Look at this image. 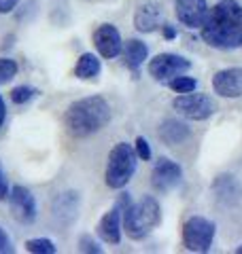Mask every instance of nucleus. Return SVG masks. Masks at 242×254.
Listing matches in <instances>:
<instances>
[{"mask_svg":"<svg viewBox=\"0 0 242 254\" xmlns=\"http://www.w3.org/2000/svg\"><path fill=\"white\" fill-rule=\"evenodd\" d=\"M202 38L206 45L221 51L242 47V4L238 0H221L206 15Z\"/></svg>","mask_w":242,"mask_h":254,"instance_id":"1","label":"nucleus"},{"mask_svg":"<svg viewBox=\"0 0 242 254\" xmlns=\"http://www.w3.org/2000/svg\"><path fill=\"white\" fill-rule=\"evenodd\" d=\"M113 117L111 104L102 95L81 98L66 108L64 113V127L72 138H90L102 131Z\"/></svg>","mask_w":242,"mask_h":254,"instance_id":"2","label":"nucleus"},{"mask_svg":"<svg viewBox=\"0 0 242 254\" xmlns=\"http://www.w3.org/2000/svg\"><path fill=\"white\" fill-rule=\"evenodd\" d=\"M161 222V208L155 197L144 195L136 203H130L123 210V229L127 237L142 240Z\"/></svg>","mask_w":242,"mask_h":254,"instance_id":"3","label":"nucleus"},{"mask_svg":"<svg viewBox=\"0 0 242 254\" xmlns=\"http://www.w3.org/2000/svg\"><path fill=\"white\" fill-rule=\"evenodd\" d=\"M136 165H138V153L132 144L127 142H119L113 146L109 153V163H107V187L111 189H123L127 182L132 180Z\"/></svg>","mask_w":242,"mask_h":254,"instance_id":"4","label":"nucleus"},{"mask_svg":"<svg viewBox=\"0 0 242 254\" xmlns=\"http://www.w3.org/2000/svg\"><path fill=\"white\" fill-rule=\"evenodd\" d=\"M217 233L215 222L204 216H191L183 225V246L191 252H208Z\"/></svg>","mask_w":242,"mask_h":254,"instance_id":"5","label":"nucleus"},{"mask_svg":"<svg viewBox=\"0 0 242 254\" xmlns=\"http://www.w3.org/2000/svg\"><path fill=\"white\" fill-rule=\"evenodd\" d=\"M172 108L181 117L189 119V121H204V119L215 115L217 104L211 95L189 91V93H181L179 98H174Z\"/></svg>","mask_w":242,"mask_h":254,"instance_id":"6","label":"nucleus"},{"mask_svg":"<svg viewBox=\"0 0 242 254\" xmlns=\"http://www.w3.org/2000/svg\"><path fill=\"white\" fill-rule=\"evenodd\" d=\"M191 68V62L176 53H159L149 62V74L159 83H168Z\"/></svg>","mask_w":242,"mask_h":254,"instance_id":"7","label":"nucleus"},{"mask_svg":"<svg viewBox=\"0 0 242 254\" xmlns=\"http://www.w3.org/2000/svg\"><path fill=\"white\" fill-rule=\"evenodd\" d=\"M181 180H183V170L172 159L161 157L151 172V185L155 190H159V193H168V190L176 189L181 185Z\"/></svg>","mask_w":242,"mask_h":254,"instance_id":"8","label":"nucleus"},{"mask_svg":"<svg viewBox=\"0 0 242 254\" xmlns=\"http://www.w3.org/2000/svg\"><path fill=\"white\" fill-rule=\"evenodd\" d=\"M9 205L13 216L19 222H23V225H32L36 220V199L30 189L15 185L9 193Z\"/></svg>","mask_w":242,"mask_h":254,"instance_id":"9","label":"nucleus"},{"mask_svg":"<svg viewBox=\"0 0 242 254\" xmlns=\"http://www.w3.org/2000/svg\"><path fill=\"white\" fill-rule=\"evenodd\" d=\"M206 0H174V13L183 26L187 28H202L208 15Z\"/></svg>","mask_w":242,"mask_h":254,"instance_id":"10","label":"nucleus"},{"mask_svg":"<svg viewBox=\"0 0 242 254\" xmlns=\"http://www.w3.org/2000/svg\"><path fill=\"white\" fill-rule=\"evenodd\" d=\"M164 26V9L157 0H147V2L138 4L134 15V28L142 32V34H151V32L159 30Z\"/></svg>","mask_w":242,"mask_h":254,"instance_id":"11","label":"nucleus"},{"mask_svg":"<svg viewBox=\"0 0 242 254\" xmlns=\"http://www.w3.org/2000/svg\"><path fill=\"white\" fill-rule=\"evenodd\" d=\"M94 45L102 58L113 60L123 51V41H121L119 30L113 23H102V26L94 32Z\"/></svg>","mask_w":242,"mask_h":254,"instance_id":"12","label":"nucleus"},{"mask_svg":"<svg viewBox=\"0 0 242 254\" xmlns=\"http://www.w3.org/2000/svg\"><path fill=\"white\" fill-rule=\"evenodd\" d=\"M53 216L62 225H72L79 216V210H81V193L77 190H64L58 197L53 199Z\"/></svg>","mask_w":242,"mask_h":254,"instance_id":"13","label":"nucleus"},{"mask_svg":"<svg viewBox=\"0 0 242 254\" xmlns=\"http://www.w3.org/2000/svg\"><path fill=\"white\" fill-rule=\"evenodd\" d=\"M213 89L221 98L242 95V68H225L213 76Z\"/></svg>","mask_w":242,"mask_h":254,"instance_id":"14","label":"nucleus"},{"mask_svg":"<svg viewBox=\"0 0 242 254\" xmlns=\"http://www.w3.org/2000/svg\"><path fill=\"white\" fill-rule=\"evenodd\" d=\"M121 229H123V208L117 203L100 218L98 235L102 237V242L117 246L121 242Z\"/></svg>","mask_w":242,"mask_h":254,"instance_id":"15","label":"nucleus"},{"mask_svg":"<svg viewBox=\"0 0 242 254\" xmlns=\"http://www.w3.org/2000/svg\"><path fill=\"white\" fill-rule=\"evenodd\" d=\"M213 190H215L217 199L221 203H228V205L236 203L242 197L240 182L236 180V176H232V174H221V176L213 182Z\"/></svg>","mask_w":242,"mask_h":254,"instance_id":"16","label":"nucleus"},{"mask_svg":"<svg viewBox=\"0 0 242 254\" xmlns=\"http://www.w3.org/2000/svg\"><path fill=\"white\" fill-rule=\"evenodd\" d=\"M157 133H159V138L164 140V144L176 146V144H183L185 140H189L191 129L187 123L179 121V119H166V121L159 125Z\"/></svg>","mask_w":242,"mask_h":254,"instance_id":"17","label":"nucleus"},{"mask_svg":"<svg viewBox=\"0 0 242 254\" xmlns=\"http://www.w3.org/2000/svg\"><path fill=\"white\" fill-rule=\"evenodd\" d=\"M123 62L125 66L130 70H138L144 62H147V55H149V49L147 45H144L142 41H138V38H130L127 43H123Z\"/></svg>","mask_w":242,"mask_h":254,"instance_id":"18","label":"nucleus"},{"mask_svg":"<svg viewBox=\"0 0 242 254\" xmlns=\"http://www.w3.org/2000/svg\"><path fill=\"white\" fill-rule=\"evenodd\" d=\"M102 70V64L100 60L96 58L94 53H83L81 58L77 60V66H75V74L83 81H90V78H96Z\"/></svg>","mask_w":242,"mask_h":254,"instance_id":"19","label":"nucleus"},{"mask_svg":"<svg viewBox=\"0 0 242 254\" xmlns=\"http://www.w3.org/2000/svg\"><path fill=\"white\" fill-rule=\"evenodd\" d=\"M26 250L32 254H55L58 248L51 240H45V237H36V240H28L26 242Z\"/></svg>","mask_w":242,"mask_h":254,"instance_id":"20","label":"nucleus"},{"mask_svg":"<svg viewBox=\"0 0 242 254\" xmlns=\"http://www.w3.org/2000/svg\"><path fill=\"white\" fill-rule=\"evenodd\" d=\"M17 62L11 60V58H0V85H6L11 83L15 76H17Z\"/></svg>","mask_w":242,"mask_h":254,"instance_id":"21","label":"nucleus"},{"mask_svg":"<svg viewBox=\"0 0 242 254\" xmlns=\"http://www.w3.org/2000/svg\"><path fill=\"white\" fill-rule=\"evenodd\" d=\"M168 87H170L172 91L176 93H189V91H196V87H198V81L196 78H191V76H174L172 81H168Z\"/></svg>","mask_w":242,"mask_h":254,"instance_id":"22","label":"nucleus"},{"mask_svg":"<svg viewBox=\"0 0 242 254\" xmlns=\"http://www.w3.org/2000/svg\"><path fill=\"white\" fill-rule=\"evenodd\" d=\"M36 89L34 87H28V85H19L15 87V89L11 91V102L13 104H28V102L32 98H36Z\"/></svg>","mask_w":242,"mask_h":254,"instance_id":"23","label":"nucleus"},{"mask_svg":"<svg viewBox=\"0 0 242 254\" xmlns=\"http://www.w3.org/2000/svg\"><path fill=\"white\" fill-rule=\"evenodd\" d=\"M79 250H81V252L100 254V252H102V246L96 242L92 235H81V237H79Z\"/></svg>","mask_w":242,"mask_h":254,"instance_id":"24","label":"nucleus"},{"mask_svg":"<svg viewBox=\"0 0 242 254\" xmlns=\"http://www.w3.org/2000/svg\"><path fill=\"white\" fill-rule=\"evenodd\" d=\"M134 148H136V153H138V159H142V161H149V159H151V146H149V142L144 140L142 136L136 138Z\"/></svg>","mask_w":242,"mask_h":254,"instance_id":"25","label":"nucleus"},{"mask_svg":"<svg viewBox=\"0 0 242 254\" xmlns=\"http://www.w3.org/2000/svg\"><path fill=\"white\" fill-rule=\"evenodd\" d=\"M15 248H13V242L11 237L6 235V231L2 227H0V254H11Z\"/></svg>","mask_w":242,"mask_h":254,"instance_id":"26","label":"nucleus"},{"mask_svg":"<svg viewBox=\"0 0 242 254\" xmlns=\"http://www.w3.org/2000/svg\"><path fill=\"white\" fill-rule=\"evenodd\" d=\"M9 193H11V189H9V180H6L4 172H2V165H0V201L9 199Z\"/></svg>","mask_w":242,"mask_h":254,"instance_id":"27","label":"nucleus"},{"mask_svg":"<svg viewBox=\"0 0 242 254\" xmlns=\"http://www.w3.org/2000/svg\"><path fill=\"white\" fill-rule=\"evenodd\" d=\"M19 0H0V15H6V13H11L15 6H17Z\"/></svg>","mask_w":242,"mask_h":254,"instance_id":"28","label":"nucleus"},{"mask_svg":"<svg viewBox=\"0 0 242 254\" xmlns=\"http://www.w3.org/2000/svg\"><path fill=\"white\" fill-rule=\"evenodd\" d=\"M161 34H164V38H168V41H172V38H176V30L172 26H168V23H164V26H161Z\"/></svg>","mask_w":242,"mask_h":254,"instance_id":"29","label":"nucleus"},{"mask_svg":"<svg viewBox=\"0 0 242 254\" xmlns=\"http://www.w3.org/2000/svg\"><path fill=\"white\" fill-rule=\"evenodd\" d=\"M4 119H6V104H4L2 95H0V129H2V125H4Z\"/></svg>","mask_w":242,"mask_h":254,"instance_id":"30","label":"nucleus"},{"mask_svg":"<svg viewBox=\"0 0 242 254\" xmlns=\"http://www.w3.org/2000/svg\"><path fill=\"white\" fill-rule=\"evenodd\" d=\"M236 254H242V244H240L238 248H236Z\"/></svg>","mask_w":242,"mask_h":254,"instance_id":"31","label":"nucleus"}]
</instances>
